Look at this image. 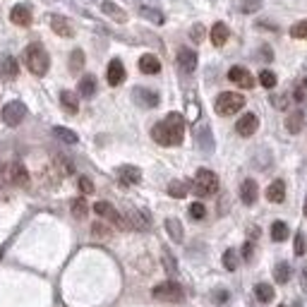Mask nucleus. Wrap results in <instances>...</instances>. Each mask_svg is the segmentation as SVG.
<instances>
[{
	"label": "nucleus",
	"mask_w": 307,
	"mask_h": 307,
	"mask_svg": "<svg viewBox=\"0 0 307 307\" xmlns=\"http://www.w3.org/2000/svg\"><path fill=\"white\" fill-rule=\"evenodd\" d=\"M10 182L12 185H19V187H27L29 185V171H27V166L24 163H19L15 161L12 166H10Z\"/></svg>",
	"instance_id": "13"
},
{
	"label": "nucleus",
	"mask_w": 307,
	"mask_h": 307,
	"mask_svg": "<svg viewBox=\"0 0 307 307\" xmlns=\"http://www.w3.org/2000/svg\"><path fill=\"white\" fill-rule=\"evenodd\" d=\"M139 70L144 74H156V72H161V63H159V58L151 53H146L139 58Z\"/></svg>",
	"instance_id": "23"
},
{
	"label": "nucleus",
	"mask_w": 307,
	"mask_h": 307,
	"mask_svg": "<svg viewBox=\"0 0 307 307\" xmlns=\"http://www.w3.org/2000/svg\"><path fill=\"white\" fill-rule=\"evenodd\" d=\"M259 82H262L264 89H274L276 87V74L271 72V70H262L259 72Z\"/></svg>",
	"instance_id": "35"
},
{
	"label": "nucleus",
	"mask_w": 307,
	"mask_h": 307,
	"mask_svg": "<svg viewBox=\"0 0 307 307\" xmlns=\"http://www.w3.org/2000/svg\"><path fill=\"white\" fill-rule=\"evenodd\" d=\"M259 8H262V0H250V3H243L240 5L243 12H254V10H259Z\"/></svg>",
	"instance_id": "44"
},
{
	"label": "nucleus",
	"mask_w": 307,
	"mask_h": 307,
	"mask_svg": "<svg viewBox=\"0 0 307 307\" xmlns=\"http://www.w3.org/2000/svg\"><path fill=\"white\" fill-rule=\"evenodd\" d=\"M288 235H290L288 223H283V221H274V223H271V240H274V243H283Z\"/></svg>",
	"instance_id": "26"
},
{
	"label": "nucleus",
	"mask_w": 307,
	"mask_h": 307,
	"mask_svg": "<svg viewBox=\"0 0 307 307\" xmlns=\"http://www.w3.org/2000/svg\"><path fill=\"white\" fill-rule=\"evenodd\" d=\"M257 197H259V187H257V182H254L252 178L243 180V185H240V199H243V204L252 207L254 202H257Z\"/></svg>",
	"instance_id": "15"
},
{
	"label": "nucleus",
	"mask_w": 307,
	"mask_h": 307,
	"mask_svg": "<svg viewBox=\"0 0 307 307\" xmlns=\"http://www.w3.org/2000/svg\"><path fill=\"white\" fill-rule=\"evenodd\" d=\"M168 195L175 199H182L185 195H187V182H180V180H173L171 185H168Z\"/></svg>",
	"instance_id": "33"
},
{
	"label": "nucleus",
	"mask_w": 307,
	"mask_h": 307,
	"mask_svg": "<svg viewBox=\"0 0 307 307\" xmlns=\"http://www.w3.org/2000/svg\"><path fill=\"white\" fill-rule=\"evenodd\" d=\"M266 199L269 202H274V204H281L283 199H286V182L283 180H274L266 187Z\"/></svg>",
	"instance_id": "21"
},
{
	"label": "nucleus",
	"mask_w": 307,
	"mask_h": 307,
	"mask_svg": "<svg viewBox=\"0 0 307 307\" xmlns=\"http://www.w3.org/2000/svg\"><path fill=\"white\" fill-rule=\"evenodd\" d=\"M274 279L279 281V283H288L290 281V266L288 262H279L274 266Z\"/></svg>",
	"instance_id": "31"
},
{
	"label": "nucleus",
	"mask_w": 307,
	"mask_h": 307,
	"mask_svg": "<svg viewBox=\"0 0 307 307\" xmlns=\"http://www.w3.org/2000/svg\"><path fill=\"white\" fill-rule=\"evenodd\" d=\"M190 216L192 218H204L207 216V207H204V204H202V202H195V204H190Z\"/></svg>",
	"instance_id": "42"
},
{
	"label": "nucleus",
	"mask_w": 307,
	"mask_h": 307,
	"mask_svg": "<svg viewBox=\"0 0 307 307\" xmlns=\"http://www.w3.org/2000/svg\"><path fill=\"white\" fill-rule=\"evenodd\" d=\"M60 103H63V108L70 113V116H74L77 110H80V101H77V94H72V91H60Z\"/></svg>",
	"instance_id": "25"
},
{
	"label": "nucleus",
	"mask_w": 307,
	"mask_h": 307,
	"mask_svg": "<svg viewBox=\"0 0 307 307\" xmlns=\"http://www.w3.org/2000/svg\"><path fill=\"white\" fill-rule=\"evenodd\" d=\"M305 127V113L302 110H293L288 118H286V130L290 135H300V130Z\"/></svg>",
	"instance_id": "22"
},
{
	"label": "nucleus",
	"mask_w": 307,
	"mask_h": 307,
	"mask_svg": "<svg viewBox=\"0 0 307 307\" xmlns=\"http://www.w3.org/2000/svg\"><path fill=\"white\" fill-rule=\"evenodd\" d=\"M243 257H245V259H250V257H252V243H247L243 247Z\"/></svg>",
	"instance_id": "47"
},
{
	"label": "nucleus",
	"mask_w": 307,
	"mask_h": 307,
	"mask_svg": "<svg viewBox=\"0 0 307 307\" xmlns=\"http://www.w3.org/2000/svg\"><path fill=\"white\" fill-rule=\"evenodd\" d=\"M192 39H195V41H204V27H202V24H195V27H192Z\"/></svg>",
	"instance_id": "46"
},
{
	"label": "nucleus",
	"mask_w": 307,
	"mask_h": 307,
	"mask_svg": "<svg viewBox=\"0 0 307 307\" xmlns=\"http://www.w3.org/2000/svg\"><path fill=\"white\" fill-rule=\"evenodd\" d=\"M154 300H161V302H182L185 300V290L178 281H163L159 286H154L151 290Z\"/></svg>",
	"instance_id": "3"
},
{
	"label": "nucleus",
	"mask_w": 307,
	"mask_h": 307,
	"mask_svg": "<svg viewBox=\"0 0 307 307\" xmlns=\"http://www.w3.org/2000/svg\"><path fill=\"white\" fill-rule=\"evenodd\" d=\"M53 135L60 139V142H65V144H77V135H74L72 130H67V127H53Z\"/></svg>",
	"instance_id": "30"
},
{
	"label": "nucleus",
	"mask_w": 307,
	"mask_h": 307,
	"mask_svg": "<svg viewBox=\"0 0 307 307\" xmlns=\"http://www.w3.org/2000/svg\"><path fill=\"white\" fill-rule=\"evenodd\" d=\"M166 231L173 238V243H182L185 235H182V223L178 218H166Z\"/></svg>",
	"instance_id": "27"
},
{
	"label": "nucleus",
	"mask_w": 307,
	"mask_h": 307,
	"mask_svg": "<svg viewBox=\"0 0 307 307\" xmlns=\"http://www.w3.org/2000/svg\"><path fill=\"white\" fill-rule=\"evenodd\" d=\"M127 226H132L135 231H146L149 228V216L137 211V209H127Z\"/></svg>",
	"instance_id": "20"
},
{
	"label": "nucleus",
	"mask_w": 307,
	"mask_h": 307,
	"mask_svg": "<svg viewBox=\"0 0 307 307\" xmlns=\"http://www.w3.org/2000/svg\"><path fill=\"white\" fill-rule=\"evenodd\" d=\"M101 10H103V15H108L110 19H116L118 24H125L127 22V12L120 5H116L113 0H103L101 3Z\"/></svg>",
	"instance_id": "18"
},
{
	"label": "nucleus",
	"mask_w": 307,
	"mask_h": 307,
	"mask_svg": "<svg viewBox=\"0 0 307 307\" xmlns=\"http://www.w3.org/2000/svg\"><path fill=\"white\" fill-rule=\"evenodd\" d=\"M281 307H286V305H281Z\"/></svg>",
	"instance_id": "51"
},
{
	"label": "nucleus",
	"mask_w": 307,
	"mask_h": 307,
	"mask_svg": "<svg viewBox=\"0 0 307 307\" xmlns=\"http://www.w3.org/2000/svg\"><path fill=\"white\" fill-rule=\"evenodd\" d=\"M27 116V106L22 101H10L8 106L3 108V123L10 127H17Z\"/></svg>",
	"instance_id": "6"
},
{
	"label": "nucleus",
	"mask_w": 307,
	"mask_h": 307,
	"mask_svg": "<svg viewBox=\"0 0 307 307\" xmlns=\"http://www.w3.org/2000/svg\"><path fill=\"white\" fill-rule=\"evenodd\" d=\"M46 3H55V0H46Z\"/></svg>",
	"instance_id": "50"
},
{
	"label": "nucleus",
	"mask_w": 307,
	"mask_h": 307,
	"mask_svg": "<svg viewBox=\"0 0 307 307\" xmlns=\"http://www.w3.org/2000/svg\"><path fill=\"white\" fill-rule=\"evenodd\" d=\"M91 235H94V238H101V240H108L110 228L106 226V223H94V226H91Z\"/></svg>",
	"instance_id": "36"
},
{
	"label": "nucleus",
	"mask_w": 307,
	"mask_h": 307,
	"mask_svg": "<svg viewBox=\"0 0 307 307\" xmlns=\"http://www.w3.org/2000/svg\"><path fill=\"white\" fill-rule=\"evenodd\" d=\"M305 250H307V245H305V235H295V254L298 257H302L305 254Z\"/></svg>",
	"instance_id": "43"
},
{
	"label": "nucleus",
	"mask_w": 307,
	"mask_h": 307,
	"mask_svg": "<svg viewBox=\"0 0 307 307\" xmlns=\"http://www.w3.org/2000/svg\"><path fill=\"white\" fill-rule=\"evenodd\" d=\"M254 295H257V300H259L262 305H266V302L274 300V288H271L269 283H257V286H254Z\"/></svg>",
	"instance_id": "29"
},
{
	"label": "nucleus",
	"mask_w": 307,
	"mask_h": 307,
	"mask_svg": "<svg viewBox=\"0 0 307 307\" xmlns=\"http://www.w3.org/2000/svg\"><path fill=\"white\" fill-rule=\"evenodd\" d=\"M228 36H231V31H228V27L223 22H216V24L211 27V44L214 46H223L228 41Z\"/></svg>",
	"instance_id": "24"
},
{
	"label": "nucleus",
	"mask_w": 307,
	"mask_h": 307,
	"mask_svg": "<svg viewBox=\"0 0 307 307\" xmlns=\"http://www.w3.org/2000/svg\"><path fill=\"white\" fill-rule=\"evenodd\" d=\"M87 211H89V207H87V202H84V199H74V202H72V214H74V216H77V218H84V216H87Z\"/></svg>",
	"instance_id": "39"
},
{
	"label": "nucleus",
	"mask_w": 307,
	"mask_h": 307,
	"mask_svg": "<svg viewBox=\"0 0 307 307\" xmlns=\"http://www.w3.org/2000/svg\"><path fill=\"white\" fill-rule=\"evenodd\" d=\"M51 29H53L58 36H63V39H70L74 34V29L72 24H70V19L63 17V15H51Z\"/></svg>",
	"instance_id": "12"
},
{
	"label": "nucleus",
	"mask_w": 307,
	"mask_h": 307,
	"mask_svg": "<svg viewBox=\"0 0 307 307\" xmlns=\"http://www.w3.org/2000/svg\"><path fill=\"white\" fill-rule=\"evenodd\" d=\"M132 96H135V101L139 103V106H144V108H156V106H159V94H156V91H151V89L135 87Z\"/></svg>",
	"instance_id": "10"
},
{
	"label": "nucleus",
	"mask_w": 307,
	"mask_h": 307,
	"mask_svg": "<svg viewBox=\"0 0 307 307\" xmlns=\"http://www.w3.org/2000/svg\"><path fill=\"white\" fill-rule=\"evenodd\" d=\"M223 266H226L228 271L238 269V254H235V250H226V252H223Z\"/></svg>",
	"instance_id": "37"
},
{
	"label": "nucleus",
	"mask_w": 307,
	"mask_h": 307,
	"mask_svg": "<svg viewBox=\"0 0 307 307\" xmlns=\"http://www.w3.org/2000/svg\"><path fill=\"white\" fill-rule=\"evenodd\" d=\"M0 74H3L5 80H15V77L19 74L17 58H12V55H3V58H0Z\"/></svg>",
	"instance_id": "19"
},
{
	"label": "nucleus",
	"mask_w": 307,
	"mask_h": 307,
	"mask_svg": "<svg viewBox=\"0 0 307 307\" xmlns=\"http://www.w3.org/2000/svg\"><path fill=\"white\" fill-rule=\"evenodd\" d=\"M192 185H195V195H199V197H209V195H216L218 192L216 173L209 171V168H199Z\"/></svg>",
	"instance_id": "4"
},
{
	"label": "nucleus",
	"mask_w": 307,
	"mask_h": 307,
	"mask_svg": "<svg viewBox=\"0 0 307 307\" xmlns=\"http://www.w3.org/2000/svg\"><path fill=\"white\" fill-rule=\"evenodd\" d=\"M94 211H96L101 218H108L113 226H118V228H130L125 218L120 216L116 209H113V204H108V202H96V204H94Z\"/></svg>",
	"instance_id": "7"
},
{
	"label": "nucleus",
	"mask_w": 307,
	"mask_h": 307,
	"mask_svg": "<svg viewBox=\"0 0 307 307\" xmlns=\"http://www.w3.org/2000/svg\"><path fill=\"white\" fill-rule=\"evenodd\" d=\"M94 94H96V77H91V74L82 77V82H80V96H84V99H91Z\"/></svg>",
	"instance_id": "28"
},
{
	"label": "nucleus",
	"mask_w": 307,
	"mask_h": 307,
	"mask_svg": "<svg viewBox=\"0 0 307 307\" xmlns=\"http://www.w3.org/2000/svg\"><path fill=\"white\" fill-rule=\"evenodd\" d=\"M139 12H142V17H146L149 22H154V24H163V22H166V17H163L159 10H154V8H146V5H142V8H139Z\"/></svg>",
	"instance_id": "32"
},
{
	"label": "nucleus",
	"mask_w": 307,
	"mask_h": 307,
	"mask_svg": "<svg viewBox=\"0 0 307 307\" xmlns=\"http://www.w3.org/2000/svg\"><path fill=\"white\" fill-rule=\"evenodd\" d=\"M305 214H307V202H305Z\"/></svg>",
	"instance_id": "49"
},
{
	"label": "nucleus",
	"mask_w": 307,
	"mask_h": 307,
	"mask_svg": "<svg viewBox=\"0 0 307 307\" xmlns=\"http://www.w3.org/2000/svg\"><path fill=\"white\" fill-rule=\"evenodd\" d=\"M257 127H259V118L254 116V113H245V116L238 120L235 130H238L240 137H252L254 132H257Z\"/></svg>",
	"instance_id": "9"
},
{
	"label": "nucleus",
	"mask_w": 307,
	"mask_h": 307,
	"mask_svg": "<svg viewBox=\"0 0 307 307\" xmlns=\"http://www.w3.org/2000/svg\"><path fill=\"white\" fill-rule=\"evenodd\" d=\"M178 65L182 72H195L197 70V53L192 48H180L178 51Z\"/></svg>",
	"instance_id": "16"
},
{
	"label": "nucleus",
	"mask_w": 307,
	"mask_h": 307,
	"mask_svg": "<svg viewBox=\"0 0 307 307\" xmlns=\"http://www.w3.org/2000/svg\"><path fill=\"white\" fill-rule=\"evenodd\" d=\"M228 80L233 82V84H238V87H243V89H252V84H254L250 70H245L240 65H235V67L228 70Z\"/></svg>",
	"instance_id": "8"
},
{
	"label": "nucleus",
	"mask_w": 307,
	"mask_h": 307,
	"mask_svg": "<svg viewBox=\"0 0 307 307\" xmlns=\"http://www.w3.org/2000/svg\"><path fill=\"white\" fill-rule=\"evenodd\" d=\"M163 266H166V271H168V274H173V276L178 274V264H175V259L171 257V252H168V250H163Z\"/></svg>",
	"instance_id": "41"
},
{
	"label": "nucleus",
	"mask_w": 307,
	"mask_h": 307,
	"mask_svg": "<svg viewBox=\"0 0 307 307\" xmlns=\"http://www.w3.org/2000/svg\"><path fill=\"white\" fill-rule=\"evenodd\" d=\"M290 36L293 39H307V19H302V22H298V24L290 27Z\"/></svg>",
	"instance_id": "38"
},
{
	"label": "nucleus",
	"mask_w": 307,
	"mask_h": 307,
	"mask_svg": "<svg viewBox=\"0 0 307 307\" xmlns=\"http://www.w3.org/2000/svg\"><path fill=\"white\" fill-rule=\"evenodd\" d=\"M245 106V96L243 94H235V91H223V94H218L216 99V113L218 116H235L238 110Z\"/></svg>",
	"instance_id": "5"
},
{
	"label": "nucleus",
	"mask_w": 307,
	"mask_h": 307,
	"mask_svg": "<svg viewBox=\"0 0 307 307\" xmlns=\"http://www.w3.org/2000/svg\"><path fill=\"white\" fill-rule=\"evenodd\" d=\"M302 281H305V286H307V264H305V269H302Z\"/></svg>",
	"instance_id": "48"
},
{
	"label": "nucleus",
	"mask_w": 307,
	"mask_h": 307,
	"mask_svg": "<svg viewBox=\"0 0 307 307\" xmlns=\"http://www.w3.org/2000/svg\"><path fill=\"white\" fill-rule=\"evenodd\" d=\"M80 190L84 192V195H91V192H94V182H91L89 178H80Z\"/></svg>",
	"instance_id": "45"
},
{
	"label": "nucleus",
	"mask_w": 307,
	"mask_h": 307,
	"mask_svg": "<svg viewBox=\"0 0 307 307\" xmlns=\"http://www.w3.org/2000/svg\"><path fill=\"white\" fill-rule=\"evenodd\" d=\"M151 137L154 142L161 146H178L185 137V118L180 113H168L166 120L154 125Z\"/></svg>",
	"instance_id": "1"
},
{
	"label": "nucleus",
	"mask_w": 307,
	"mask_h": 307,
	"mask_svg": "<svg viewBox=\"0 0 307 307\" xmlns=\"http://www.w3.org/2000/svg\"><path fill=\"white\" fill-rule=\"evenodd\" d=\"M106 80H108L110 87H118V84H123L125 82V67L120 60H110L108 63V70H106Z\"/></svg>",
	"instance_id": "17"
},
{
	"label": "nucleus",
	"mask_w": 307,
	"mask_h": 307,
	"mask_svg": "<svg viewBox=\"0 0 307 307\" xmlns=\"http://www.w3.org/2000/svg\"><path fill=\"white\" fill-rule=\"evenodd\" d=\"M10 22L17 24V27H29L31 24V10L29 5H15L10 10Z\"/></svg>",
	"instance_id": "14"
},
{
	"label": "nucleus",
	"mask_w": 307,
	"mask_h": 307,
	"mask_svg": "<svg viewBox=\"0 0 307 307\" xmlns=\"http://www.w3.org/2000/svg\"><path fill=\"white\" fill-rule=\"evenodd\" d=\"M199 144H202L204 151H211V149H214V139H211V135H209V127H204V130L199 132Z\"/></svg>",
	"instance_id": "40"
},
{
	"label": "nucleus",
	"mask_w": 307,
	"mask_h": 307,
	"mask_svg": "<svg viewBox=\"0 0 307 307\" xmlns=\"http://www.w3.org/2000/svg\"><path fill=\"white\" fill-rule=\"evenodd\" d=\"M82 67H84V51L74 48L72 55H70V72H80Z\"/></svg>",
	"instance_id": "34"
},
{
	"label": "nucleus",
	"mask_w": 307,
	"mask_h": 307,
	"mask_svg": "<svg viewBox=\"0 0 307 307\" xmlns=\"http://www.w3.org/2000/svg\"><path fill=\"white\" fill-rule=\"evenodd\" d=\"M24 63H27L31 74L44 77V74L48 72V67H51V58H48V53H46V48L41 44H31V46H27V51H24Z\"/></svg>",
	"instance_id": "2"
},
{
	"label": "nucleus",
	"mask_w": 307,
	"mask_h": 307,
	"mask_svg": "<svg viewBox=\"0 0 307 307\" xmlns=\"http://www.w3.org/2000/svg\"><path fill=\"white\" fill-rule=\"evenodd\" d=\"M118 180H120V185H125V187L137 185V182L142 180V171L137 166H120L118 168Z\"/></svg>",
	"instance_id": "11"
}]
</instances>
